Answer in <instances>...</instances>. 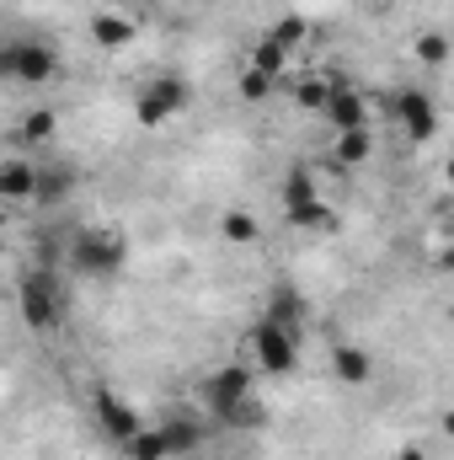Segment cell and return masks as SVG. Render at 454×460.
Returning a JSON list of instances; mask_svg holds the SVG:
<instances>
[{
  "label": "cell",
  "mask_w": 454,
  "mask_h": 460,
  "mask_svg": "<svg viewBox=\"0 0 454 460\" xmlns=\"http://www.w3.org/2000/svg\"><path fill=\"white\" fill-rule=\"evenodd\" d=\"M128 262V235L113 226H86L70 241V268L81 279H118Z\"/></svg>",
  "instance_id": "6da1fadb"
},
{
  "label": "cell",
  "mask_w": 454,
  "mask_h": 460,
  "mask_svg": "<svg viewBox=\"0 0 454 460\" xmlns=\"http://www.w3.org/2000/svg\"><path fill=\"white\" fill-rule=\"evenodd\" d=\"M0 75H11L22 86H48L59 75V54H54V43H38V38L0 43Z\"/></svg>",
  "instance_id": "7a4b0ae2"
},
{
  "label": "cell",
  "mask_w": 454,
  "mask_h": 460,
  "mask_svg": "<svg viewBox=\"0 0 454 460\" xmlns=\"http://www.w3.org/2000/svg\"><path fill=\"white\" fill-rule=\"evenodd\" d=\"M16 305H22V322H27L32 332H54V327H59V311H65L54 273H43V268L22 273V279H16Z\"/></svg>",
  "instance_id": "3957f363"
},
{
  "label": "cell",
  "mask_w": 454,
  "mask_h": 460,
  "mask_svg": "<svg viewBox=\"0 0 454 460\" xmlns=\"http://www.w3.org/2000/svg\"><path fill=\"white\" fill-rule=\"evenodd\" d=\"M188 102H193V86H188V75H155V81H144L139 86V97H134V113L139 123H166V118L188 113Z\"/></svg>",
  "instance_id": "277c9868"
},
{
  "label": "cell",
  "mask_w": 454,
  "mask_h": 460,
  "mask_svg": "<svg viewBox=\"0 0 454 460\" xmlns=\"http://www.w3.org/2000/svg\"><path fill=\"white\" fill-rule=\"evenodd\" d=\"M251 358H257V369H267V375H294V364H300V338L284 332V327H273V322H257V332H251Z\"/></svg>",
  "instance_id": "5b68a950"
},
{
  "label": "cell",
  "mask_w": 454,
  "mask_h": 460,
  "mask_svg": "<svg viewBox=\"0 0 454 460\" xmlns=\"http://www.w3.org/2000/svg\"><path fill=\"white\" fill-rule=\"evenodd\" d=\"M251 380H257V375H251L246 364H225V369H214V375L204 380V407H209V412L220 418V412H225L230 402L251 396Z\"/></svg>",
  "instance_id": "8992f818"
},
{
  "label": "cell",
  "mask_w": 454,
  "mask_h": 460,
  "mask_svg": "<svg viewBox=\"0 0 454 460\" xmlns=\"http://www.w3.org/2000/svg\"><path fill=\"white\" fill-rule=\"evenodd\" d=\"M396 113H401V128L412 134V145H428V139L439 134V108H433L428 92H406V97H396Z\"/></svg>",
  "instance_id": "52a82bcc"
},
{
  "label": "cell",
  "mask_w": 454,
  "mask_h": 460,
  "mask_svg": "<svg viewBox=\"0 0 454 460\" xmlns=\"http://www.w3.org/2000/svg\"><path fill=\"white\" fill-rule=\"evenodd\" d=\"M97 423H102V434L113 439V445H128L144 423H139V412L123 402V396H113V391H97Z\"/></svg>",
  "instance_id": "ba28073f"
},
{
  "label": "cell",
  "mask_w": 454,
  "mask_h": 460,
  "mask_svg": "<svg viewBox=\"0 0 454 460\" xmlns=\"http://www.w3.org/2000/svg\"><path fill=\"white\" fill-rule=\"evenodd\" d=\"M321 113L332 128H369V97L363 92H353V86H332L327 92V102H321Z\"/></svg>",
  "instance_id": "9c48e42d"
},
{
  "label": "cell",
  "mask_w": 454,
  "mask_h": 460,
  "mask_svg": "<svg viewBox=\"0 0 454 460\" xmlns=\"http://www.w3.org/2000/svg\"><path fill=\"white\" fill-rule=\"evenodd\" d=\"M32 188H38V166H32L27 155L0 161V204H27Z\"/></svg>",
  "instance_id": "30bf717a"
},
{
  "label": "cell",
  "mask_w": 454,
  "mask_h": 460,
  "mask_svg": "<svg viewBox=\"0 0 454 460\" xmlns=\"http://www.w3.org/2000/svg\"><path fill=\"white\" fill-rule=\"evenodd\" d=\"M284 220L294 230H305V235H337L342 230L337 209H332L327 199H310V204H300V209H284Z\"/></svg>",
  "instance_id": "8fae6325"
},
{
  "label": "cell",
  "mask_w": 454,
  "mask_h": 460,
  "mask_svg": "<svg viewBox=\"0 0 454 460\" xmlns=\"http://www.w3.org/2000/svg\"><path fill=\"white\" fill-rule=\"evenodd\" d=\"M305 300H300V289H273L267 295V311H262V322H273V327H284V332H294L300 338V327H305Z\"/></svg>",
  "instance_id": "7c38bea8"
},
{
  "label": "cell",
  "mask_w": 454,
  "mask_h": 460,
  "mask_svg": "<svg viewBox=\"0 0 454 460\" xmlns=\"http://www.w3.org/2000/svg\"><path fill=\"white\" fill-rule=\"evenodd\" d=\"M134 38H139V22H134V16H123V11L92 16V43H97V49H128Z\"/></svg>",
  "instance_id": "4fadbf2b"
},
{
  "label": "cell",
  "mask_w": 454,
  "mask_h": 460,
  "mask_svg": "<svg viewBox=\"0 0 454 460\" xmlns=\"http://www.w3.org/2000/svg\"><path fill=\"white\" fill-rule=\"evenodd\" d=\"M155 434H161V445H166V460L171 456H193V450L204 445V423H198V418H166Z\"/></svg>",
  "instance_id": "5bb4252c"
},
{
  "label": "cell",
  "mask_w": 454,
  "mask_h": 460,
  "mask_svg": "<svg viewBox=\"0 0 454 460\" xmlns=\"http://www.w3.org/2000/svg\"><path fill=\"white\" fill-rule=\"evenodd\" d=\"M332 369H337L342 385H369V375H374V358H369L363 348H353V343H337V348H332Z\"/></svg>",
  "instance_id": "9a60e30c"
},
{
  "label": "cell",
  "mask_w": 454,
  "mask_h": 460,
  "mask_svg": "<svg viewBox=\"0 0 454 460\" xmlns=\"http://www.w3.org/2000/svg\"><path fill=\"white\" fill-rule=\"evenodd\" d=\"M70 188H75V166H38V188H32V199H38V204H59Z\"/></svg>",
  "instance_id": "2e32d148"
},
{
  "label": "cell",
  "mask_w": 454,
  "mask_h": 460,
  "mask_svg": "<svg viewBox=\"0 0 454 460\" xmlns=\"http://www.w3.org/2000/svg\"><path fill=\"white\" fill-rule=\"evenodd\" d=\"M332 155H337V166H363V161L374 155V134H369V128H342L337 145H332Z\"/></svg>",
  "instance_id": "e0dca14e"
},
{
  "label": "cell",
  "mask_w": 454,
  "mask_h": 460,
  "mask_svg": "<svg viewBox=\"0 0 454 460\" xmlns=\"http://www.w3.org/2000/svg\"><path fill=\"white\" fill-rule=\"evenodd\" d=\"M267 38H273L284 54H300V49L310 43V22H305L300 11H289V16H278V22H273V32H267Z\"/></svg>",
  "instance_id": "ac0fdd59"
},
{
  "label": "cell",
  "mask_w": 454,
  "mask_h": 460,
  "mask_svg": "<svg viewBox=\"0 0 454 460\" xmlns=\"http://www.w3.org/2000/svg\"><path fill=\"white\" fill-rule=\"evenodd\" d=\"M220 235H225L230 246H251V241L262 235V226H257L251 209H225V215H220Z\"/></svg>",
  "instance_id": "d6986e66"
},
{
  "label": "cell",
  "mask_w": 454,
  "mask_h": 460,
  "mask_svg": "<svg viewBox=\"0 0 454 460\" xmlns=\"http://www.w3.org/2000/svg\"><path fill=\"white\" fill-rule=\"evenodd\" d=\"M220 423H225V429H262V423H267V407H262V402H257V391H251V396L230 402L225 412H220Z\"/></svg>",
  "instance_id": "ffe728a7"
},
{
  "label": "cell",
  "mask_w": 454,
  "mask_h": 460,
  "mask_svg": "<svg viewBox=\"0 0 454 460\" xmlns=\"http://www.w3.org/2000/svg\"><path fill=\"white\" fill-rule=\"evenodd\" d=\"M289 59H294V54H284V49H278L273 38H262V43L251 49V59H246V65H251V70H262V75H273V81H284Z\"/></svg>",
  "instance_id": "44dd1931"
},
{
  "label": "cell",
  "mask_w": 454,
  "mask_h": 460,
  "mask_svg": "<svg viewBox=\"0 0 454 460\" xmlns=\"http://www.w3.org/2000/svg\"><path fill=\"white\" fill-rule=\"evenodd\" d=\"M54 128H59V118L48 113V108H32V113L22 118L16 139H22V145H48V139H54Z\"/></svg>",
  "instance_id": "7402d4cb"
},
{
  "label": "cell",
  "mask_w": 454,
  "mask_h": 460,
  "mask_svg": "<svg viewBox=\"0 0 454 460\" xmlns=\"http://www.w3.org/2000/svg\"><path fill=\"white\" fill-rule=\"evenodd\" d=\"M316 199V172L310 166H294L289 177H284V209H300V204H310Z\"/></svg>",
  "instance_id": "603a6c76"
},
{
  "label": "cell",
  "mask_w": 454,
  "mask_h": 460,
  "mask_svg": "<svg viewBox=\"0 0 454 460\" xmlns=\"http://www.w3.org/2000/svg\"><path fill=\"white\" fill-rule=\"evenodd\" d=\"M235 86H240V102H267V97L278 92V81H273V75H262V70H251V65L240 70V81H235Z\"/></svg>",
  "instance_id": "cb8c5ba5"
},
{
  "label": "cell",
  "mask_w": 454,
  "mask_h": 460,
  "mask_svg": "<svg viewBox=\"0 0 454 460\" xmlns=\"http://www.w3.org/2000/svg\"><path fill=\"white\" fill-rule=\"evenodd\" d=\"M337 81H327V75H310V81H294V102L305 108V113H321V102H327V92H332Z\"/></svg>",
  "instance_id": "d4e9b609"
},
{
  "label": "cell",
  "mask_w": 454,
  "mask_h": 460,
  "mask_svg": "<svg viewBox=\"0 0 454 460\" xmlns=\"http://www.w3.org/2000/svg\"><path fill=\"white\" fill-rule=\"evenodd\" d=\"M412 54H417V59H423V65H428V70H439V65H444V59H450V38H444V32H423V38H417V49H412Z\"/></svg>",
  "instance_id": "484cf974"
},
{
  "label": "cell",
  "mask_w": 454,
  "mask_h": 460,
  "mask_svg": "<svg viewBox=\"0 0 454 460\" xmlns=\"http://www.w3.org/2000/svg\"><path fill=\"white\" fill-rule=\"evenodd\" d=\"M123 450H128V460H166V445H161V434H155V429H139Z\"/></svg>",
  "instance_id": "4316f807"
},
{
  "label": "cell",
  "mask_w": 454,
  "mask_h": 460,
  "mask_svg": "<svg viewBox=\"0 0 454 460\" xmlns=\"http://www.w3.org/2000/svg\"><path fill=\"white\" fill-rule=\"evenodd\" d=\"M396 460H428V450H423V445H401V456Z\"/></svg>",
  "instance_id": "83f0119b"
},
{
  "label": "cell",
  "mask_w": 454,
  "mask_h": 460,
  "mask_svg": "<svg viewBox=\"0 0 454 460\" xmlns=\"http://www.w3.org/2000/svg\"><path fill=\"white\" fill-rule=\"evenodd\" d=\"M166 5H182V0H166Z\"/></svg>",
  "instance_id": "f1b7e54d"
},
{
  "label": "cell",
  "mask_w": 454,
  "mask_h": 460,
  "mask_svg": "<svg viewBox=\"0 0 454 460\" xmlns=\"http://www.w3.org/2000/svg\"><path fill=\"white\" fill-rule=\"evenodd\" d=\"M369 5H380V0H369Z\"/></svg>",
  "instance_id": "f546056e"
}]
</instances>
